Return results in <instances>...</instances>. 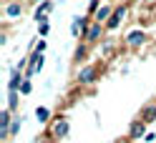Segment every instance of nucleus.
I'll return each mask as SVG.
<instances>
[{
	"label": "nucleus",
	"mask_w": 156,
	"mask_h": 143,
	"mask_svg": "<svg viewBox=\"0 0 156 143\" xmlns=\"http://www.w3.org/2000/svg\"><path fill=\"white\" fill-rule=\"evenodd\" d=\"M20 126H23V121H20V118H13V123H10V136H15V133L20 131Z\"/></svg>",
	"instance_id": "4468645a"
},
{
	"label": "nucleus",
	"mask_w": 156,
	"mask_h": 143,
	"mask_svg": "<svg viewBox=\"0 0 156 143\" xmlns=\"http://www.w3.org/2000/svg\"><path fill=\"white\" fill-rule=\"evenodd\" d=\"M144 43H146V33L144 30H133V33L126 35V45L129 48H141Z\"/></svg>",
	"instance_id": "0eeeda50"
},
{
	"label": "nucleus",
	"mask_w": 156,
	"mask_h": 143,
	"mask_svg": "<svg viewBox=\"0 0 156 143\" xmlns=\"http://www.w3.org/2000/svg\"><path fill=\"white\" fill-rule=\"evenodd\" d=\"M45 45H48V43H45V40H43V38H41V40H38V43H35V50H38V53H45Z\"/></svg>",
	"instance_id": "dca6fc26"
},
{
	"label": "nucleus",
	"mask_w": 156,
	"mask_h": 143,
	"mask_svg": "<svg viewBox=\"0 0 156 143\" xmlns=\"http://www.w3.org/2000/svg\"><path fill=\"white\" fill-rule=\"evenodd\" d=\"M96 78H98V65H96V63L83 65V68L76 73V80L81 83V85H93V83H96Z\"/></svg>",
	"instance_id": "f257e3e1"
},
{
	"label": "nucleus",
	"mask_w": 156,
	"mask_h": 143,
	"mask_svg": "<svg viewBox=\"0 0 156 143\" xmlns=\"http://www.w3.org/2000/svg\"><path fill=\"white\" fill-rule=\"evenodd\" d=\"M113 10H116V8H111V5H103V8H98V10L93 13V20H96V23H103V25H106V23H108V18L113 15Z\"/></svg>",
	"instance_id": "6e6552de"
},
{
	"label": "nucleus",
	"mask_w": 156,
	"mask_h": 143,
	"mask_svg": "<svg viewBox=\"0 0 156 143\" xmlns=\"http://www.w3.org/2000/svg\"><path fill=\"white\" fill-rule=\"evenodd\" d=\"M154 118H156V103H151V106H146V108L141 111L139 121H144V123H151Z\"/></svg>",
	"instance_id": "9d476101"
},
{
	"label": "nucleus",
	"mask_w": 156,
	"mask_h": 143,
	"mask_svg": "<svg viewBox=\"0 0 156 143\" xmlns=\"http://www.w3.org/2000/svg\"><path fill=\"white\" fill-rule=\"evenodd\" d=\"M8 93H10V95H8V108H10V111H15L18 108V100H20V90H8Z\"/></svg>",
	"instance_id": "9b49d317"
},
{
	"label": "nucleus",
	"mask_w": 156,
	"mask_h": 143,
	"mask_svg": "<svg viewBox=\"0 0 156 143\" xmlns=\"http://www.w3.org/2000/svg\"><path fill=\"white\" fill-rule=\"evenodd\" d=\"M25 10V5L20 3V0H5V8H3V15L8 18V20H15V18H20Z\"/></svg>",
	"instance_id": "f03ea898"
},
{
	"label": "nucleus",
	"mask_w": 156,
	"mask_h": 143,
	"mask_svg": "<svg viewBox=\"0 0 156 143\" xmlns=\"http://www.w3.org/2000/svg\"><path fill=\"white\" fill-rule=\"evenodd\" d=\"M23 80H25V73H20V68L13 65L10 68V80H8V90H20Z\"/></svg>",
	"instance_id": "20e7f679"
},
{
	"label": "nucleus",
	"mask_w": 156,
	"mask_h": 143,
	"mask_svg": "<svg viewBox=\"0 0 156 143\" xmlns=\"http://www.w3.org/2000/svg\"><path fill=\"white\" fill-rule=\"evenodd\" d=\"M35 118H38V123H48V118H51V111H48L45 106H38V108H35Z\"/></svg>",
	"instance_id": "f8f14e48"
},
{
	"label": "nucleus",
	"mask_w": 156,
	"mask_h": 143,
	"mask_svg": "<svg viewBox=\"0 0 156 143\" xmlns=\"http://www.w3.org/2000/svg\"><path fill=\"white\" fill-rule=\"evenodd\" d=\"M123 18H126V5H121V8L113 10V15L108 18V23H106V30H116V28L123 23Z\"/></svg>",
	"instance_id": "39448f33"
},
{
	"label": "nucleus",
	"mask_w": 156,
	"mask_h": 143,
	"mask_svg": "<svg viewBox=\"0 0 156 143\" xmlns=\"http://www.w3.org/2000/svg\"><path fill=\"white\" fill-rule=\"evenodd\" d=\"M30 90H33V83H30V78H25V80H23V85H20V93H23V95H28Z\"/></svg>",
	"instance_id": "2eb2a0df"
},
{
	"label": "nucleus",
	"mask_w": 156,
	"mask_h": 143,
	"mask_svg": "<svg viewBox=\"0 0 156 143\" xmlns=\"http://www.w3.org/2000/svg\"><path fill=\"white\" fill-rule=\"evenodd\" d=\"M103 30H106V25H103V23H96V20H93V23L88 25V30L83 33V40L88 43V45H93V43H96V40H98V38L103 35Z\"/></svg>",
	"instance_id": "7ed1b4c3"
},
{
	"label": "nucleus",
	"mask_w": 156,
	"mask_h": 143,
	"mask_svg": "<svg viewBox=\"0 0 156 143\" xmlns=\"http://www.w3.org/2000/svg\"><path fill=\"white\" fill-rule=\"evenodd\" d=\"M144 141H146V143H154V141H156V136H154V133H146V138H144Z\"/></svg>",
	"instance_id": "f3484780"
},
{
	"label": "nucleus",
	"mask_w": 156,
	"mask_h": 143,
	"mask_svg": "<svg viewBox=\"0 0 156 143\" xmlns=\"http://www.w3.org/2000/svg\"><path fill=\"white\" fill-rule=\"evenodd\" d=\"M68 128H71V123H68V118H58V123L53 126V136H55V138H63L66 133H68Z\"/></svg>",
	"instance_id": "1a4fd4ad"
},
{
	"label": "nucleus",
	"mask_w": 156,
	"mask_h": 143,
	"mask_svg": "<svg viewBox=\"0 0 156 143\" xmlns=\"http://www.w3.org/2000/svg\"><path fill=\"white\" fill-rule=\"evenodd\" d=\"M48 33H51V25H48V23L38 25V35H41V38H48Z\"/></svg>",
	"instance_id": "ddd939ff"
},
{
	"label": "nucleus",
	"mask_w": 156,
	"mask_h": 143,
	"mask_svg": "<svg viewBox=\"0 0 156 143\" xmlns=\"http://www.w3.org/2000/svg\"><path fill=\"white\" fill-rule=\"evenodd\" d=\"M146 126H149V123H144V121H133V123H131V128H129V138H131V141L146 138Z\"/></svg>",
	"instance_id": "423d86ee"
}]
</instances>
